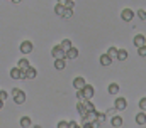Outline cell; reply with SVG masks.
I'll return each instance as SVG.
<instances>
[{
  "label": "cell",
  "mask_w": 146,
  "mask_h": 128,
  "mask_svg": "<svg viewBox=\"0 0 146 128\" xmlns=\"http://www.w3.org/2000/svg\"><path fill=\"white\" fill-rule=\"evenodd\" d=\"M78 57V49L76 47H70L68 51H66V59H70V61H73V59H76Z\"/></svg>",
  "instance_id": "30bf717a"
},
{
  "label": "cell",
  "mask_w": 146,
  "mask_h": 128,
  "mask_svg": "<svg viewBox=\"0 0 146 128\" xmlns=\"http://www.w3.org/2000/svg\"><path fill=\"white\" fill-rule=\"evenodd\" d=\"M66 8H75V0H65V3H63Z\"/></svg>",
  "instance_id": "83f0119b"
},
{
  "label": "cell",
  "mask_w": 146,
  "mask_h": 128,
  "mask_svg": "<svg viewBox=\"0 0 146 128\" xmlns=\"http://www.w3.org/2000/svg\"><path fill=\"white\" fill-rule=\"evenodd\" d=\"M54 67L58 71H63L66 67V59H54Z\"/></svg>",
  "instance_id": "e0dca14e"
},
{
  "label": "cell",
  "mask_w": 146,
  "mask_h": 128,
  "mask_svg": "<svg viewBox=\"0 0 146 128\" xmlns=\"http://www.w3.org/2000/svg\"><path fill=\"white\" fill-rule=\"evenodd\" d=\"M10 2H14V3H21L22 0H10Z\"/></svg>",
  "instance_id": "d590c367"
},
{
  "label": "cell",
  "mask_w": 146,
  "mask_h": 128,
  "mask_svg": "<svg viewBox=\"0 0 146 128\" xmlns=\"http://www.w3.org/2000/svg\"><path fill=\"white\" fill-rule=\"evenodd\" d=\"M106 118H107V115H106V113H102V111H97V121H99V123H102Z\"/></svg>",
  "instance_id": "d4e9b609"
},
{
  "label": "cell",
  "mask_w": 146,
  "mask_h": 128,
  "mask_svg": "<svg viewBox=\"0 0 146 128\" xmlns=\"http://www.w3.org/2000/svg\"><path fill=\"white\" fill-rule=\"evenodd\" d=\"M7 98H9V93H7V91H3V89H0V99L7 101Z\"/></svg>",
  "instance_id": "1f68e13d"
},
{
  "label": "cell",
  "mask_w": 146,
  "mask_h": 128,
  "mask_svg": "<svg viewBox=\"0 0 146 128\" xmlns=\"http://www.w3.org/2000/svg\"><path fill=\"white\" fill-rule=\"evenodd\" d=\"M139 108H141V111H146V98L139 99Z\"/></svg>",
  "instance_id": "f1b7e54d"
},
{
  "label": "cell",
  "mask_w": 146,
  "mask_h": 128,
  "mask_svg": "<svg viewBox=\"0 0 146 128\" xmlns=\"http://www.w3.org/2000/svg\"><path fill=\"white\" fill-rule=\"evenodd\" d=\"M51 54H53L54 59H66V51H65L61 46H54V47L51 49Z\"/></svg>",
  "instance_id": "3957f363"
},
{
  "label": "cell",
  "mask_w": 146,
  "mask_h": 128,
  "mask_svg": "<svg viewBox=\"0 0 146 128\" xmlns=\"http://www.w3.org/2000/svg\"><path fill=\"white\" fill-rule=\"evenodd\" d=\"M115 59H117V61H126V59H127V51H126V49H117Z\"/></svg>",
  "instance_id": "2e32d148"
},
{
  "label": "cell",
  "mask_w": 146,
  "mask_h": 128,
  "mask_svg": "<svg viewBox=\"0 0 146 128\" xmlns=\"http://www.w3.org/2000/svg\"><path fill=\"white\" fill-rule=\"evenodd\" d=\"M107 54H109V56H112V57H115V54H117V47H109Z\"/></svg>",
  "instance_id": "f546056e"
},
{
  "label": "cell",
  "mask_w": 146,
  "mask_h": 128,
  "mask_svg": "<svg viewBox=\"0 0 146 128\" xmlns=\"http://www.w3.org/2000/svg\"><path fill=\"white\" fill-rule=\"evenodd\" d=\"M136 123H138V125H145L146 123V113L145 111H139V113L136 115Z\"/></svg>",
  "instance_id": "ac0fdd59"
},
{
  "label": "cell",
  "mask_w": 146,
  "mask_h": 128,
  "mask_svg": "<svg viewBox=\"0 0 146 128\" xmlns=\"http://www.w3.org/2000/svg\"><path fill=\"white\" fill-rule=\"evenodd\" d=\"M145 44H146V37L143 34H138V35L134 37V46L139 47V46H145Z\"/></svg>",
  "instance_id": "5bb4252c"
},
{
  "label": "cell",
  "mask_w": 146,
  "mask_h": 128,
  "mask_svg": "<svg viewBox=\"0 0 146 128\" xmlns=\"http://www.w3.org/2000/svg\"><path fill=\"white\" fill-rule=\"evenodd\" d=\"M107 93H109V95H117V93H119V84L110 83L109 88H107Z\"/></svg>",
  "instance_id": "ffe728a7"
},
{
  "label": "cell",
  "mask_w": 146,
  "mask_h": 128,
  "mask_svg": "<svg viewBox=\"0 0 146 128\" xmlns=\"http://www.w3.org/2000/svg\"><path fill=\"white\" fill-rule=\"evenodd\" d=\"M60 46H61V47H63V49H65V51H68V49H70V47H72L73 44H72V40H70V39H63V40H61V44H60Z\"/></svg>",
  "instance_id": "cb8c5ba5"
},
{
  "label": "cell",
  "mask_w": 146,
  "mask_h": 128,
  "mask_svg": "<svg viewBox=\"0 0 146 128\" xmlns=\"http://www.w3.org/2000/svg\"><path fill=\"white\" fill-rule=\"evenodd\" d=\"M82 91H83L85 99H92L94 95H95V89H94V86H92V84H85V86L82 88Z\"/></svg>",
  "instance_id": "8992f818"
},
{
  "label": "cell",
  "mask_w": 146,
  "mask_h": 128,
  "mask_svg": "<svg viewBox=\"0 0 146 128\" xmlns=\"http://www.w3.org/2000/svg\"><path fill=\"white\" fill-rule=\"evenodd\" d=\"M75 127H78L76 121H68V128H75Z\"/></svg>",
  "instance_id": "836d02e7"
},
{
  "label": "cell",
  "mask_w": 146,
  "mask_h": 128,
  "mask_svg": "<svg viewBox=\"0 0 146 128\" xmlns=\"http://www.w3.org/2000/svg\"><path fill=\"white\" fill-rule=\"evenodd\" d=\"M63 10H65V5H63V3H60V2H58V3H56V5H54V14H56V15H60V17H61V14H63Z\"/></svg>",
  "instance_id": "7402d4cb"
},
{
  "label": "cell",
  "mask_w": 146,
  "mask_h": 128,
  "mask_svg": "<svg viewBox=\"0 0 146 128\" xmlns=\"http://www.w3.org/2000/svg\"><path fill=\"white\" fill-rule=\"evenodd\" d=\"M58 128H68V121H65V120H61V121L58 123Z\"/></svg>",
  "instance_id": "d6a6232c"
},
{
  "label": "cell",
  "mask_w": 146,
  "mask_h": 128,
  "mask_svg": "<svg viewBox=\"0 0 146 128\" xmlns=\"http://www.w3.org/2000/svg\"><path fill=\"white\" fill-rule=\"evenodd\" d=\"M19 49H21V52H22V54H31V52L34 51V44H33L31 40H27V39H26V40H22V42H21Z\"/></svg>",
  "instance_id": "7a4b0ae2"
},
{
  "label": "cell",
  "mask_w": 146,
  "mask_h": 128,
  "mask_svg": "<svg viewBox=\"0 0 146 128\" xmlns=\"http://www.w3.org/2000/svg\"><path fill=\"white\" fill-rule=\"evenodd\" d=\"M121 19H122L124 22H131V20L134 19V12H133L131 8H124V10L121 12Z\"/></svg>",
  "instance_id": "52a82bcc"
},
{
  "label": "cell",
  "mask_w": 146,
  "mask_h": 128,
  "mask_svg": "<svg viewBox=\"0 0 146 128\" xmlns=\"http://www.w3.org/2000/svg\"><path fill=\"white\" fill-rule=\"evenodd\" d=\"M138 54H139L141 57H146V44H145V46H139V47H138Z\"/></svg>",
  "instance_id": "4316f807"
},
{
  "label": "cell",
  "mask_w": 146,
  "mask_h": 128,
  "mask_svg": "<svg viewBox=\"0 0 146 128\" xmlns=\"http://www.w3.org/2000/svg\"><path fill=\"white\" fill-rule=\"evenodd\" d=\"M29 66H31V64H29V61H27L26 57L19 59V63H17V67H19V69H22V71H26V69H27Z\"/></svg>",
  "instance_id": "d6986e66"
},
{
  "label": "cell",
  "mask_w": 146,
  "mask_h": 128,
  "mask_svg": "<svg viewBox=\"0 0 146 128\" xmlns=\"http://www.w3.org/2000/svg\"><path fill=\"white\" fill-rule=\"evenodd\" d=\"M24 72H26V79H34V78L37 76V71L33 67V66H29Z\"/></svg>",
  "instance_id": "8fae6325"
},
{
  "label": "cell",
  "mask_w": 146,
  "mask_h": 128,
  "mask_svg": "<svg viewBox=\"0 0 146 128\" xmlns=\"http://www.w3.org/2000/svg\"><path fill=\"white\" fill-rule=\"evenodd\" d=\"M76 98H78V101H83V99H85V96H83V91H82V89H76Z\"/></svg>",
  "instance_id": "4dcf8cb0"
},
{
  "label": "cell",
  "mask_w": 146,
  "mask_h": 128,
  "mask_svg": "<svg viewBox=\"0 0 146 128\" xmlns=\"http://www.w3.org/2000/svg\"><path fill=\"white\" fill-rule=\"evenodd\" d=\"M114 108H115V110H119V111L126 110V108H127V99H126V98H122V96H117V98H115V101H114Z\"/></svg>",
  "instance_id": "5b68a950"
},
{
  "label": "cell",
  "mask_w": 146,
  "mask_h": 128,
  "mask_svg": "<svg viewBox=\"0 0 146 128\" xmlns=\"http://www.w3.org/2000/svg\"><path fill=\"white\" fill-rule=\"evenodd\" d=\"M82 104H83V108H85L87 111H92V110H95V106H94V103H92L90 99H83V101H82Z\"/></svg>",
  "instance_id": "44dd1931"
},
{
  "label": "cell",
  "mask_w": 146,
  "mask_h": 128,
  "mask_svg": "<svg viewBox=\"0 0 146 128\" xmlns=\"http://www.w3.org/2000/svg\"><path fill=\"white\" fill-rule=\"evenodd\" d=\"M136 15L139 17V20H146V10H143V8H139V10L136 12Z\"/></svg>",
  "instance_id": "484cf974"
},
{
  "label": "cell",
  "mask_w": 146,
  "mask_h": 128,
  "mask_svg": "<svg viewBox=\"0 0 146 128\" xmlns=\"http://www.w3.org/2000/svg\"><path fill=\"white\" fill-rule=\"evenodd\" d=\"M3 103H5V101H3V99H0V110L3 108Z\"/></svg>",
  "instance_id": "e575fe53"
},
{
  "label": "cell",
  "mask_w": 146,
  "mask_h": 128,
  "mask_svg": "<svg viewBox=\"0 0 146 128\" xmlns=\"http://www.w3.org/2000/svg\"><path fill=\"white\" fill-rule=\"evenodd\" d=\"M10 78H12V79H24V81H26V72L15 66V67L10 69Z\"/></svg>",
  "instance_id": "277c9868"
},
{
  "label": "cell",
  "mask_w": 146,
  "mask_h": 128,
  "mask_svg": "<svg viewBox=\"0 0 146 128\" xmlns=\"http://www.w3.org/2000/svg\"><path fill=\"white\" fill-rule=\"evenodd\" d=\"M85 84H87V81H85V78H82V76H78V78L73 79V88H75V89H82Z\"/></svg>",
  "instance_id": "ba28073f"
},
{
  "label": "cell",
  "mask_w": 146,
  "mask_h": 128,
  "mask_svg": "<svg viewBox=\"0 0 146 128\" xmlns=\"http://www.w3.org/2000/svg\"><path fill=\"white\" fill-rule=\"evenodd\" d=\"M112 59H114V57L106 52V54L100 56V64H102V66H110V64H112Z\"/></svg>",
  "instance_id": "7c38bea8"
},
{
  "label": "cell",
  "mask_w": 146,
  "mask_h": 128,
  "mask_svg": "<svg viewBox=\"0 0 146 128\" xmlns=\"http://www.w3.org/2000/svg\"><path fill=\"white\" fill-rule=\"evenodd\" d=\"M85 121H88V123H94V121H97V110H92V111H87V115H85V118H83Z\"/></svg>",
  "instance_id": "9c48e42d"
},
{
  "label": "cell",
  "mask_w": 146,
  "mask_h": 128,
  "mask_svg": "<svg viewBox=\"0 0 146 128\" xmlns=\"http://www.w3.org/2000/svg\"><path fill=\"white\" fill-rule=\"evenodd\" d=\"M19 123H21V127H22V128H31V127H33V120H31L29 116H22Z\"/></svg>",
  "instance_id": "9a60e30c"
},
{
  "label": "cell",
  "mask_w": 146,
  "mask_h": 128,
  "mask_svg": "<svg viewBox=\"0 0 146 128\" xmlns=\"http://www.w3.org/2000/svg\"><path fill=\"white\" fill-rule=\"evenodd\" d=\"M110 125H112V127H115V128L122 127V118H121L119 115H114V116L110 118Z\"/></svg>",
  "instance_id": "4fadbf2b"
},
{
  "label": "cell",
  "mask_w": 146,
  "mask_h": 128,
  "mask_svg": "<svg viewBox=\"0 0 146 128\" xmlns=\"http://www.w3.org/2000/svg\"><path fill=\"white\" fill-rule=\"evenodd\" d=\"M61 17H63V19H72V17H73V8H66V7H65V10H63Z\"/></svg>",
  "instance_id": "603a6c76"
},
{
  "label": "cell",
  "mask_w": 146,
  "mask_h": 128,
  "mask_svg": "<svg viewBox=\"0 0 146 128\" xmlns=\"http://www.w3.org/2000/svg\"><path fill=\"white\" fill-rule=\"evenodd\" d=\"M12 96H14V103L15 104H22L26 101V93L22 89H19V88H14L12 89Z\"/></svg>",
  "instance_id": "6da1fadb"
}]
</instances>
